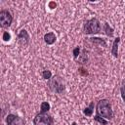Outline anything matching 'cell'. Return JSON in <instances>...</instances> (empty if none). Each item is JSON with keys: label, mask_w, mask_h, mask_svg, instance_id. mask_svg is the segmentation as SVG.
<instances>
[{"label": "cell", "mask_w": 125, "mask_h": 125, "mask_svg": "<svg viewBox=\"0 0 125 125\" xmlns=\"http://www.w3.org/2000/svg\"><path fill=\"white\" fill-rule=\"evenodd\" d=\"M40 108H41V112H47L49 109H50V104L49 103L47 102H43L40 105Z\"/></svg>", "instance_id": "cell-12"}, {"label": "cell", "mask_w": 125, "mask_h": 125, "mask_svg": "<svg viewBox=\"0 0 125 125\" xmlns=\"http://www.w3.org/2000/svg\"><path fill=\"white\" fill-rule=\"evenodd\" d=\"M56 39H57V37H56L54 32H48L44 35V41L48 45H52L53 43H55Z\"/></svg>", "instance_id": "cell-8"}, {"label": "cell", "mask_w": 125, "mask_h": 125, "mask_svg": "<svg viewBox=\"0 0 125 125\" xmlns=\"http://www.w3.org/2000/svg\"><path fill=\"white\" fill-rule=\"evenodd\" d=\"M49 6H50V8H51V9H53V8H55V7H56V3H55V2H50Z\"/></svg>", "instance_id": "cell-20"}, {"label": "cell", "mask_w": 125, "mask_h": 125, "mask_svg": "<svg viewBox=\"0 0 125 125\" xmlns=\"http://www.w3.org/2000/svg\"><path fill=\"white\" fill-rule=\"evenodd\" d=\"M48 87L52 92H55L57 94H61L64 91V84L62 78L58 75H55L48 80Z\"/></svg>", "instance_id": "cell-2"}, {"label": "cell", "mask_w": 125, "mask_h": 125, "mask_svg": "<svg viewBox=\"0 0 125 125\" xmlns=\"http://www.w3.org/2000/svg\"><path fill=\"white\" fill-rule=\"evenodd\" d=\"M78 70H79V72H80L81 74H83V75H87V74H88V73H87V71H84V69H83V68H79Z\"/></svg>", "instance_id": "cell-19"}, {"label": "cell", "mask_w": 125, "mask_h": 125, "mask_svg": "<svg viewBox=\"0 0 125 125\" xmlns=\"http://www.w3.org/2000/svg\"><path fill=\"white\" fill-rule=\"evenodd\" d=\"M18 41L20 42L21 45H27L28 42H29V35L27 33V31L25 29H21L19 34H18Z\"/></svg>", "instance_id": "cell-7"}, {"label": "cell", "mask_w": 125, "mask_h": 125, "mask_svg": "<svg viewBox=\"0 0 125 125\" xmlns=\"http://www.w3.org/2000/svg\"><path fill=\"white\" fill-rule=\"evenodd\" d=\"M10 39H11L10 33H9L8 31H4V33H3V40H4V41H9Z\"/></svg>", "instance_id": "cell-16"}, {"label": "cell", "mask_w": 125, "mask_h": 125, "mask_svg": "<svg viewBox=\"0 0 125 125\" xmlns=\"http://www.w3.org/2000/svg\"><path fill=\"white\" fill-rule=\"evenodd\" d=\"M120 92H121V97H122L123 101L125 102V85L121 87V89H120Z\"/></svg>", "instance_id": "cell-18"}, {"label": "cell", "mask_w": 125, "mask_h": 125, "mask_svg": "<svg viewBox=\"0 0 125 125\" xmlns=\"http://www.w3.org/2000/svg\"><path fill=\"white\" fill-rule=\"evenodd\" d=\"M7 125H25L23 119L15 114H9L6 118Z\"/></svg>", "instance_id": "cell-6"}, {"label": "cell", "mask_w": 125, "mask_h": 125, "mask_svg": "<svg viewBox=\"0 0 125 125\" xmlns=\"http://www.w3.org/2000/svg\"><path fill=\"white\" fill-rule=\"evenodd\" d=\"M84 32L86 34H96L101 31V23L98 19L94 18L84 23Z\"/></svg>", "instance_id": "cell-3"}, {"label": "cell", "mask_w": 125, "mask_h": 125, "mask_svg": "<svg viewBox=\"0 0 125 125\" xmlns=\"http://www.w3.org/2000/svg\"><path fill=\"white\" fill-rule=\"evenodd\" d=\"M97 115L104 118V119H111L113 116V111L110 105V103L106 99L100 100L97 104Z\"/></svg>", "instance_id": "cell-1"}, {"label": "cell", "mask_w": 125, "mask_h": 125, "mask_svg": "<svg viewBox=\"0 0 125 125\" xmlns=\"http://www.w3.org/2000/svg\"><path fill=\"white\" fill-rule=\"evenodd\" d=\"M119 41H120V38H119V37H117V38H115V39H114L113 44H112L111 54H112V55H113V57H115V58H117V56H118V43H119Z\"/></svg>", "instance_id": "cell-9"}, {"label": "cell", "mask_w": 125, "mask_h": 125, "mask_svg": "<svg viewBox=\"0 0 125 125\" xmlns=\"http://www.w3.org/2000/svg\"><path fill=\"white\" fill-rule=\"evenodd\" d=\"M93 109H94V103H91L90 104H89V106H87L85 109H84V114L86 115V116H91L92 115V113H93Z\"/></svg>", "instance_id": "cell-10"}, {"label": "cell", "mask_w": 125, "mask_h": 125, "mask_svg": "<svg viewBox=\"0 0 125 125\" xmlns=\"http://www.w3.org/2000/svg\"><path fill=\"white\" fill-rule=\"evenodd\" d=\"M79 54H80V47H76V48H74V50H73V56H74V59H77V57L79 56Z\"/></svg>", "instance_id": "cell-17"}, {"label": "cell", "mask_w": 125, "mask_h": 125, "mask_svg": "<svg viewBox=\"0 0 125 125\" xmlns=\"http://www.w3.org/2000/svg\"><path fill=\"white\" fill-rule=\"evenodd\" d=\"M42 77L44 78V79H50L51 77H52V73H51V71L50 70H43L42 71Z\"/></svg>", "instance_id": "cell-14"}, {"label": "cell", "mask_w": 125, "mask_h": 125, "mask_svg": "<svg viewBox=\"0 0 125 125\" xmlns=\"http://www.w3.org/2000/svg\"><path fill=\"white\" fill-rule=\"evenodd\" d=\"M94 119H95L96 121H98L99 123L103 124V125H106V124H107V121H106L104 118H103V117H101V116H99V115L94 116Z\"/></svg>", "instance_id": "cell-13"}, {"label": "cell", "mask_w": 125, "mask_h": 125, "mask_svg": "<svg viewBox=\"0 0 125 125\" xmlns=\"http://www.w3.org/2000/svg\"><path fill=\"white\" fill-rule=\"evenodd\" d=\"M91 39V41L92 42H94V43H99V44H103L104 46H105V42L103 40V39H101V38H96V37H94V38H90Z\"/></svg>", "instance_id": "cell-15"}, {"label": "cell", "mask_w": 125, "mask_h": 125, "mask_svg": "<svg viewBox=\"0 0 125 125\" xmlns=\"http://www.w3.org/2000/svg\"><path fill=\"white\" fill-rule=\"evenodd\" d=\"M71 125H76V123H75V122H73V123H72Z\"/></svg>", "instance_id": "cell-21"}, {"label": "cell", "mask_w": 125, "mask_h": 125, "mask_svg": "<svg viewBox=\"0 0 125 125\" xmlns=\"http://www.w3.org/2000/svg\"><path fill=\"white\" fill-rule=\"evenodd\" d=\"M104 31H105V34L106 35H108V36H112L113 35V29L108 25V23H106V22H104Z\"/></svg>", "instance_id": "cell-11"}, {"label": "cell", "mask_w": 125, "mask_h": 125, "mask_svg": "<svg viewBox=\"0 0 125 125\" xmlns=\"http://www.w3.org/2000/svg\"><path fill=\"white\" fill-rule=\"evenodd\" d=\"M12 21H13V18L10 14V12L6 11V10H3L0 12V24L2 27L6 28V27H9L12 23Z\"/></svg>", "instance_id": "cell-5"}, {"label": "cell", "mask_w": 125, "mask_h": 125, "mask_svg": "<svg viewBox=\"0 0 125 125\" xmlns=\"http://www.w3.org/2000/svg\"><path fill=\"white\" fill-rule=\"evenodd\" d=\"M33 124L34 125H52L53 118L49 114H47L45 112H41V113H38L34 117Z\"/></svg>", "instance_id": "cell-4"}]
</instances>
